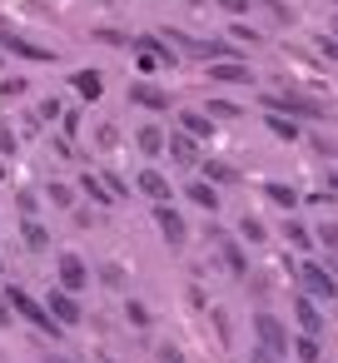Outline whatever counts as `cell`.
I'll return each instance as SVG.
<instances>
[{"mask_svg": "<svg viewBox=\"0 0 338 363\" xmlns=\"http://www.w3.org/2000/svg\"><path fill=\"white\" fill-rule=\"evenodd\" d=\"M283 234H288V244H293V249H298V254H303V249H308V244H313V234H308V229H303V224H288V229H283Z\"/></svg>", "mask_w": 338, "mask_h": 363, "instance_id": "cell-33", "label": "cell"}, {"mask_svg": "<svg viewBox=\"0 0 338 363\" xmlns=\"http://www.w3.org/2000/svg\"><path fill=\"white\" fill-rule=\"evenodd\" d=\"M95 40H105V45H130V35H120V30H95Z\"/></svg>", "mask_w": 338, "mask_h": 363, "instance_id": "cell-39", "label": "cell"}, {"mask_svg": "<svg viewBox=\"0 0 338 363\" xmlns=\"http://www.w3.org/2000/svg\"><path fill=\"white\" fill-rule=\"evenodd\" d=\"M318 55H323V60H338V40H333V35H318Z\"/></svg>", "mask_w": 338, "mask_h": 363, "instance_id": "cell-38", "label": "cell"}, {"mask_svg": "<svg viewBox=\"0 0 338 363\" xmlns=\"http://www.w3.org/2000/svg\"><path fill=\"white\" fill-rule=\"evenodd\" d=\"M0 45H6L11 55H21V60H40V65H55V50H50V45H35V40H26L21 30H0Z\"/></svg>", "mask_w": 338, "mask_h": 363, "instance_id": "cell-8", "label": "cell"}, {"mask_svg": "<svg viewBox=\"0 0 338 363\" xmlns=\"http://www.w3.org/2000/svg\"><path fill=\"white\" fill-rule=\"evenodd\" d=\"M140 40H145V45L159 55V65H169V70L179 65V55H174V45H169V40H159V35H140Z\"/></svg>", "mask_w": 338, "mask_h": 363, "instance_id": "cell-27", "label": "cell"}, {"mask_svg": "<svg viewBox=\"0 0 338 363\" xmlns=\"http://www.w3.org/2000/svg\"><path fill=\"white\" fill-rule=\"evenodd\" d=\"M184 194H189V199H194L199 209H209V214H219V189H214V184H204V179H199V184H189Z\"/></svg>", "mask_w": 338, "mask_h": 363, "instance_id": "cell-24", "label": "cell"}, {"mask_svg": "<svg viewBox=\"0 0 338 363\" xmlns=\"http://www.w3.org/2000/svg\"><path fill=\"white\" fill-rule=\"evenodd\" d=\"M264 194H269L278 209H293V204H298V189H293V184H283V179H269V184H264Z\"/></svg>", "mask_w": 338, "mask_h": 363, "instance_id": "cell-23", "label": "cell"}, {"mask_svg": "<svg viewBox=\"0 0 338 363\" xmlns=\"http://www.w3.org/2000/svg\"><path fill=\"white\" fill-rule=\"evenodd\" d=\"M45 363H75V358H65V353H50V358H45Z\"/></svg>", "mask_w": 338, "mask_h": 363, "instance_id": "cell-46", "label": "cell"}, {"mask_svg": "<svg viewBox=\"0 0 338 363\" xmlns=\"http://www.w3.org/2000/svg\"><path fill=\"white\" fill-rule=\"evenodd\" d=\"M125 318H130L135 328H150V308H145L140 298H130V303H125Z\"/></svg>", "mask_w": 338, "mask_h": 363, "instance_id": "cell-32", "label": "cell"}, {"mask_svg": "<svg viewBox=\"0 0 338 363\" xmlns=\"http://www.w3.org/2000/svg\"><path fill=\"white\" fill-rule=\"evenodd\" d=\"M169 160H174L179 169H199V140H189L184 130H174V135H169Z\"/></svg>", "mask_w": 338, "mask_h": 363, "instance_id": "cell-13", "label": "cell"}, {"mask_svg": "<svg viewBox=\"0 0 338 363\" xmlns=\"http://www.w3.org/2000/svg\"><path fill=\"white\" fill-rule=\"evenodd\" d=\"M204 164V184H239V169L224 160H199Z\"/></svg>", "mask_w": 338, "mask_h": 363, "instance_id": "cell-19", "label": "cell"}, {"mask_svg": "<svg viewBox=\"0 0 338 363\" xmlns=\"http://www.w3.org/2000/svg\"><path fill=\"white\" fill-rule=\"evenodd\" d=\"M293 358L298 363H323V343L313 333H293Z\"/></svg>", "mask_w": 338, "mask_h": 363, "instance_id": "cell-21", "label": "cell"}, {"mask_svg": "<svg viewBox=\"0 0 338 363\" xmlns=\"http://www.w3.org/2000/svg\"><path fill=\"white\" fill-rule=\"evenodd\" d=\"M298 284H303V294L308 298H338V279L323 269V264H313V259H298Z\"/></svg>", "mask_w": 338, "mask_h": 363, "instance_id": "cell-4", "label": "cell"}, {"mask_svg": "<svg viewBox=\"0 0 338 363\" xmlns=\"http://www.w3.org/2000/svg\"><path fill=\"white\" fill-rule=\"evenodd\" d=\"M229 35L244 40V45H259V30H249V26H229Z\"/></svg>", "mask_w": 338, "mask_h": 363, "instance_id": "cell-36", "label": "cell"}, {"mask_svg": "<svg viewBox=\"0 0 338 363\" xmlns=\"http://www.w3.org/2000/svg\"><path fill=\"white\" fill-rule=\"evenodd\" d=\"M45 199H50L55 209H75V189H70V184H60V179H50V184H45Z\"/></svg>", "mask_w": 338, "mask_h": 363, "instance_id": "cell-26", "label": "cell"}, {"mask_svg": "<svg viewBox=\"0 0 338 363\" xmlns=\"http://www.w3.org/2000/svg\"><path fill=\"white\" fill-rule=\"evenodd\" d=\"M6 303H11V313H21V318H26V323H35L40 333H50V338H60V333H65V328L50 318V308H45L40 298H30L21 284H11V289H6Z\"/></svg>", "mask_w": 338, "mask_h": 363, "instance_id": "cell-2", "label": "cell"}, {"mask_svg": "<svg viewBox=\"0 0 338 363\" xmlns=\"http://www.w3.org/2000/svg\"><path fill=\"white\" fill-rule=\"evenodd\" d=\"M35 115H40V125H55V120L65 115V105H60V100L50 95V100H40V105H35Z\"/></svg>", "mask_w": 338, "mask_h": 363, "instance_id": "cell-30", "label": "cell"}, {"mask_svg": "<svg viewBox=\"0 0 338 363\" xmlns=\"http://www.w3.org/2000/svg\"><path fill=\"white\" fill-rule=\"evenodd\" d=\"M179 130H184L189 140H199V145L214 140V120H209L204 110H179Z\"/></svg>", "mask_w": 338, "mask_h": 363, "instance_id": "cell-15", "label": "cell"}, {"mask_svg": "<svg viewBox=\"0 0 338 363\" xmlns=\"http://www.w3.org/2000/svg\"><path fill=\"white\" fill-rule=\"evenodd\" d=\"M55 274H60V289H65V294H85V289H90V264H85L80 254H70V249L60 254Z\"/></svg>", "mask_w": 338, "mask_h": 363, "instance_id": "cell-6", "label": "cell"}, {"mask_svg": "<svg viewBox=\"0 0 338 363\" xmlns=\"http://www.w3.org/2000/svg\"><path fill=\"white\" fill-rule=\"evenodd\" d=\"M0 274H6V254H0Z\"/></svg>", "mask_w": 338, "mask_h": 363, "instance_id": "cell-49", "label": "cell"}, {"mask_svg": "<svg viewBox=\"0 0 338 363\" xmlns=\"http://www.w3.org/2000/svg\"><path fill=\"white\" fill-rule=\"evenodd\" d=\"M293 318H298V333H313V338H318V333H323V323H328V318H323V308H318V298H308V294H298V298H293Z\"/></svg>", "mask_w": 338, "mask_h": 363, "instance_id": "cell-11", "label": "cell"}, {"mask_svg": "<svg viewBox=\"0 0 338 363\" xmlns=\"http://www.w3.org/2000/svg\"><path fill=\"white\" fill-rule=\"evenodd\" d=\"M204 115H209V120H214V125H219V120H234V115H239V105H234V100H224V95H219V100H209V105H204Z\"/></svg>", "mask_w": 338, "mask_h": 363, "instance_id": "cell-28", "label": "cell"}, {"mask_svg": "<svg viewBox=\"0 0 338 363\" xmlns=\"http://www.w3.org/2000/svg\"><path fill=\"white\" fill-rule=\"evenodd\" d=\"M328 35H333V40H338V16H333V30H328Z\"/></svg>", "mask_w": 338, "mask_h": 363, "instance_id": "cell-48", "label": "cell"}, {"mask_svg": "<svg viewBox=\"0 0 338 363\" xmlns=\"http://www.w3.org/2000/svg\"><path fill=\"white\" fill-rule=\"evenodd\" d=\"M21 239H26V249H35V254L50 249V229H45L40 219H26V224H21Z\"/></svg>", "mask_w": 338, "mask_h": 363, "instance_id": "cell-20", "label": "cell"}, {"mask_svg": "<svg viewBox=\"0 0 338 363\" xmlns=\"http://www.w3.org/2000/svg\"><path fill=\"white\" fill-rule=\"evenodd\" d=\"M95 140H100V150H115V145H120V130H115V125H100Z\"/></svg>", "mask_w": 338, "mask_h": 363, "instance_id": "cell-35", "label": "cell"}, {"mask_svg": "<svg viewBox=\"0 0 338 363\" xmlns=\"http://www.w3.org/2000/svg\"><path fill=\"white\" fill-rule=\"evenodd\" d=\"M75 135H80V115L70 110V115H65V140H75Z\"/></svg>", "mask_w": 338, "mask_h": 363, "instance_id": "cell-42", "label": "cell"}, {"mask_svg": "<svg viewBox=\"0 0 338 363\" xmlns=\"http://www.w3.org/2000/svg\"><path fill=\"white\" fill-rule=\"evenodd\" d=\"M0 323H11V303H6V294H0Z\"/></svg>", "mask_w": 338, "mask_h": 363, "instance_id": "cell-45", "label": "cell"}, {"mask_svg": "<svg viewBox=\"0 0 338 363\" xmlns=\"http://www.w3.org/2000/svg\"><path fill=\"white\" fill-rule=\"evenodd\" d=\"M254 338H259V348H264V353H274V358H283V353L293 348L288 323H283V318H274V313H254Z\"/></svg>", "mask_w": 338, "mask_h": 363, "instance_id": "cell-3", "label": "cell"}, {"mask_svg": "<svg viewBox=\"0 0 338 363\" xmlns=\"http://www.w3.org/2000/svg\"><path fill=\"white\" fill-rule=\"evenodd\" d=\"M323 184H328V194H338V169H328V179H323Z\"/></svg>", "mask_w": 338, "mask_h": 363, "instance_id": "cell-44", "label": "cell"}, {"mask_svg": "<svg viewBox=\"0 0 338 363\" xmlns=\"http://www.w3.org/2000/svg\"><path fill=\"white\" fill-rule=\"evenodd\" d=\"M135 150H140L145 160H159V155H169V135H164L159 125H140V130H135Z\"/></svg>", "mask_w": 338, "mask_h": 363, "instance_id": "cell-12", "label": "cell"}, {"mask_svg": "<svg viewBox=\"0 0 338 363\" xmlns=\"http://www.w3.org/2000/svg\"><path fill=\"white\" fill-rule=\"evenodd\" d=\"M26 90H30L26 75H6V80H0V95H6V100H11V95H26Z\"/></svg>", "mask_w": 338, "mask_h": 363, "instance_id": "cell-34", "label": "cell"}, {"mask_svg": "<svg viewBox=\"0 0 338 363\" xmlns=\"http://www.w3.org/2000/svg\"><path fill=\"white\" fill-rule=\"evenodd\" d=\"M313 239H318V244H323L328 254H338V224H328V219H323V224L313 229Z\"/></svg>", "mask_w": 338, "mask_h": 363, "instance_id": "cell-31", "label": "cell"}, {"mask_svg": "<svg viewBox=\"0 0 338 363\" xmlns=\"http://www.w3.org/2000/svg\"><path fill=\"white\" fill-rule=\"evenodd\" d=\"M100 279H105V284H110V289H120V284H125V274H120V269H115V264H105V269H100Z\"/></svg>", "mask_w": 338, "mask_h": 363, "instance_id": "cell-40", "label": "cell"}, {"mask_svg": "<svg viewBox=\"0 0 338 363\" xmlns=\"http://www.w3.org/2000/svg\"><path fill=\"white\" fill-rule=\"evenodd\" d=\"M135 189L150 199V204H169V194H174V184H169V174L164 169H154V164H145L140 169V179H135Z\"/></svg>", "mask_w": 338, "mask_h": 363, "instance_id": "cell-9", "label": "cell"}, {"mask_svg": "<svg viewBox=\"0 0 338 363\" xmlns=\"http://www.w3.org/2000/svg\"><path fill=\"white\" fill-rule=\"evenodd\" d=\"M70 90H75L85 105H95V100L105 95V75H100V70H75V75H70Z\"/></svg>", "mask_w": 338, "mask_h": 363, "instance_id": "cell-14", "label": "cell"}, {"mask_svg": "<svg viewBox=\"0 0 338 363\" xmlns=\"http://www.w3.org/2000/svg\"><path fill=\"white\" fill-rule=\"evenodd\" d=\"M264 125H269V135H274V140H283V145H298V120H283V115H269Z\"/></svg>", "mask_w": 338, "mask_h": 363, "instance_id": "cell-22", "label": "cell"}, {"mask_svg": "<svg viewBox=\"0 0 338 363\" xmlns=\"http://www.w3.org/2000/svg\"><path fill=\"white\" fill-rule=\"evenodd\" d=\"M219 259H224V269H229L234 279H244V274H249V254H244V244H239V239H219Z\"/></svg>", "mask_w": 338, "mask_h": 363, "instance_id": "cell-17", "label": "cell"}, {"mask_svg": "<svg viewBox=\"0 0 338 363\" xmlns=\"http://www.w3.org/2000/svg\"><path fill=\"white\" fill-rule=\"evenodd\" d=\"M6 155H16V130L0 125V160H6Z\"/></svg>", "mask_w": 338, "mask_h": 363, "instance_id": "cell-37", "label": "cell"}, {"mask_svg": "<svg viewBox=\"0 0 338 363\" xmlns=\"http://www.w3.org/2000/svg\"><path fill=\"white\" fill-rule=\"evenodd\" d=\"M154 229H159V239L169 249H184L189 244V224H184V214L174 204H154Z\"/></svg>", "mask_w": 338, "mask_h": 363, "instance_id": "cell-5", "label": "cell"}, {"mask_svg": "<svg viewBox=\"0 0 338 363\" xmlns=\"http://www.w3.org/2000/svg\"><path fill=\"white\" fill-rule=\"evenodd\" d=\"M219 6H224V16H244V11H249V0H219Z\"/></svg>", "mask_w": 338, "mask_h": 363, "instance_id": "cell-41", "label": "cell"}, {"mask_svg": "<svg viewBox=\"0 0 338 363\" xmlns=\"http://www.w3.org/2000/svg\"><path fill=\"white\" fill-rule=\"evenodd\" d=\"M130 105H145V110H169L174 100H169V90H164V85H154V80H135V85H130Z\"/></svg>", "mask_w": 338, "mask_h": 363, "instance_id": "cell-10", "label": "cell"}, {"mask_svg": "<svg viewBox=\"0 0 338 363\" xmlns=\"http://www.w3.org/2000/svg\"><path fill=\"white\" fill-rule=\"evenodd\" d=\"M0 179H11V164H6V160H0Z\"/></svg>", "mask_w": 338, "mask_h": 363, "instance_id": "cell-47", "label": "cell"}, {"mask_svg": "<svg viewBox=\"0 0 338 363\" xmlns=\"http://www.w3.org/2000/svg\"><path fill=\"white\" fill-rule=\"evenodd\" d=\"M135 70H140V75H154V70H164V65H159V55H154L145 40H135Z\"/></svg>", "mask_w": 338, "mask_h": 363, "instance_id": "cell-25", "label": "cell"}, {"mask_svg": "<svg viewBox=\"0 0 338 363\" xmlns=\"http://www.w3.org/2000/svg\"><path fill=\"white\" fill-rule=\"evenodd\" d=\"M239 244H264V224H259L254 214L239 219Z\"/></svg>", "mask_w": 338, "mask_h": 363, "instance_id": "cell-29", "label": "cell"}, {"mask_svg": "<svg viewBox=\"0 0 338 363\" xmlns=\"http://www.w3.org/2000/svg\"><path fill=\"white\" fill-rule=\"evenodd\" d=\"M80 189H85V199H90V204H100V209H110V204H120V199L110 194V184L100 179V174H80Z\"/></svg>", "mask_w": 338, "mask_h": 363, "instance_id": "cell-18", "label": "cell"}, {"mask_svg": "<svg viewBox=\"0 0 338 363\" xmlns=\"http://www.w3.org/2000/svg\"><path fill=\"white\" fill-rule=\"evenodd\" d=\"M249 363H278V358H274V353H264V348H254V353H249Z\"/></svg>", "mask_w": 338, "mask_h": 363, "instance_id": "cell-43", "label": "cell"}, {"mask_svg": "<svg viewBox=\"0 0 338 363\" xmlns=\"http://www.w3.org/2000/svg\"><path fill=\"white\" fill-rule=\"evenodd\" d=\"M45 308H50V318H55L60 328H75V323L85 318L80 294H65V289H50V294H45Z\"/></svg>", "mask_w": 338, "mask_h": 363, "instance_id": "cell-7", "label": "cell"}, {"mask_svg": "<svg viewBox=\"0 0 338 363\" xmlns=\"http://www.w3.org/2000/svg\"><path fill=\"white\" fill-rule=\"evenodd\" d=\"M259 105L269 115H283V120H323V105L298 95V90H269V95H259Z\"/></svg>", "mask_w": 338, "mask_h": 363, "instance_id": "cell-1", "label": "cell"}, {"mask_svg": "<svg viewBox=\"0 0 338 363\" xmlns=\"http://www.w3.org/2000/svg\"><path fill=\"white\" fill-rule=\"evenodd\" d=\"M209 80H219V85H249L254 70L239 65V60H219V65H209Z\"/></svg>", "mask_w": 338, "mask_h": 363, "instance_id": "cell-16", "label": "cell"}]
</instances>
